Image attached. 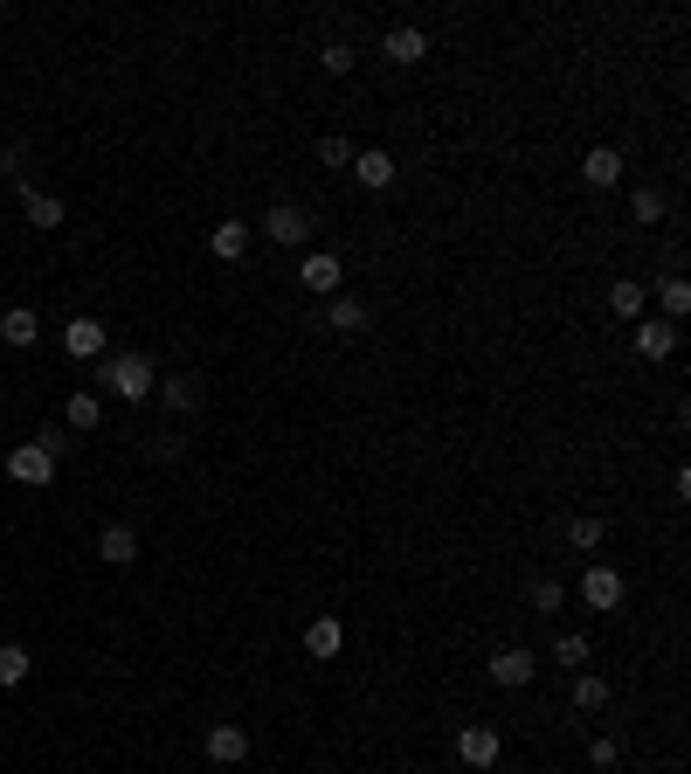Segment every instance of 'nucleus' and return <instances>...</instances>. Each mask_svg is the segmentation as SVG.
<instances>
[{
	"label": "nucleus",
	"mask_w": 691,
	"mask_h": 774,
	"mask_svg": "<svg viewBox=\"0 0 691 774\" xmlns=\"http://www.w3.org/2000/svg\"><path fill=\"white\" fill-rule=\"evenodd\" d=\"M145 456H152V463H181V456H187V436H181V429L152 436V443H145Z\"/></svg>",
	"instance_id": "obj_30"
},
{
	"label": "nucleus",
	"mask_w": 691,
	"mask_h": 774,
	"mask_svg": "<svg viewBox=\"0 0 691 774\" xmlns=\"http://www.w3.org/2000/svg\"><path fill=\"white\" fill-rule=\"evenodd\" d=\"M263 236L284 243V249H312L318 222H312V208H298V201H277V208H263Z\"/></svg>",
	"instance_id": "obj_2"
},
{
	"label": "nucleus",
	"mask_w": 691,
	"mask_h": 774,
	"mask_svg": "<svg viewBox=\"0 0 691 774\" xmlns=\"http://www.w3.org/2000/svg\"><path fill=\"white\" fill-rule=\"evenodd\" d=\"M367 325H374V304H367V298H353V291L325 298V332H339V340H353V332H367Z\"/></svg>",
	"instance_id": "obj_7"
},
{
	"label": "nucleus",
	"mask_w": 691,
	"mask_h": 774,
	"mask_svg": "<svg viewBox=\"0 0 691 774\" xmlns=\"http://www.w3.org/2000/svg\"><path fill=\"white\" fill-rule=\"evenodd\" d=\"M644 304H650V291H644V283H636V277H616V283H608V312H616V319H644Z\"/></svg>",
	"instance_id": "obj_20"
},
{
	"label": "nucleus",
	"mask_w": 691,
	"mask_h": 774,
	"mask_svg": "<svg viewBox=\"0 0 691 774\" xmlns=\"http://www.w3.org/2000/svg\"><path fill=\"white\" fill-rule=\"evenodd\" d=\"M629 346H636V353H644L650 367H657V359H671V353H678V325H663V319H636Z\"/></svg>",
	"instance_id": "obj_12"
},
{
	"label": "nucleus",
	"mask_w": 691,
	"mask_h": 774,
	"mask_svg": "<svg viewBox=\"0 0 691 774\" xmlns=\"http://www.w3.org/2000/svg\"><path fill=\"white\" fill-rule=\"evenodd\" d=\"M201 746H208V761H215V767H236V761H249V727H236V719H215Z\"/></svg>",
	"instance_id": "obj_8"
},
{
	"label": "nucleus",
	"mask_w": 691,
	"mask_h": 774,
	"mask_svg": "<svg viewBox=\"0 0 691 774\" xmlns=\"http://www.w3.org/2000/svg\"><path fill=\"white\" fill-rule=\"evenodd\" d=\"M553 664L587 670V636H581V630H560V636H553Z\"/></svg>",
	"instance_id": "obj_27"
},
{
	"label": "nucleus",
	"mask_w": 691,
	"mask_h": 774,
	"mask_svg": "<svg viewBox=\"0 0 691 774\" xmlns=\"http://www.w3.org/2000/svg\"><path fill=\"white\" fill-rule=\"evenodd\" d=\"M97 560H105V567H132L139 560V533L132 526H105V533H97Z\"/></svg>",
	"instance_id": "obj_16"
},
{
	"label": "nucleus",
	"mask_w": 691,
	"mask_h": 774,
	"mask_svg": "<svg viewBox=\"0 0 691 774\" xmlns=\"http://www.w3.org/2000/svg\"><path fill=\"white\" fill-rule=\"evenodd\" d=\"M298 283H304L312 298H339V291H346L339 249H304V256H298Z\"/></svg>",
	"instance_id": "obj_3"
},
{
	"label": "nucleus",
	"mask_w": 691,
	"mask_h": 774,
	"mask_svg": "<svg viewBox=\"0 0 691 774\" xmlns=\"http://www.w3.org/2000/svg\"><path fill=\"white\" fill-rule=\"evenodd\" d=\"M97 422H105V401H97L90 387H76V395H69V408H63V429H69V436H90Z\"/></svg>",
	"instance_id": "obj_18"
},
{
	"label": "nucleus",
	"mask_w": 691,
	"mask_h": 774,
	"mask_svg": "<svg viewBox=\"0 0 691 774\" xmlns=\"http://www.w3.org/2000/svg\"><path fill=\"white\" fill-rule=\"evenodd\" d=\"M353 180H360V187H395V152H380V146H367V152H353V166H346Z\"/></svg>",
	"instance_id": "obj_14"
},
{
	"label": "nucleus",
	"mask_w": 691,
	"mask_h": 774,
	"mask_svg": "<svg viewBox=\"0 0 691 774\" xmlns=\"http://www.w3.org/2000/svg\"><path fill=\"white\" fill-rule=\"evenodd\" d=\"M629 215L644 222V228H650V222H663V194H657V187H636V194H629Z\"/></svg>",
	"instance_id": "obj_32"
},
{
	"label": "nucleus",
	"mask_w": 691,
	"mask_h": 774,
	"mask_svg": "<svg viewBox=\"0 0 691 774\" xmlns=\"http://www.w3.org/2000/svg\"><path fill=\"white\" fill-rule=\"evenodd\" d=\"M526 602H532V609H540V615H553L560 602H568V588H560L553 574H540V581H532V588H526Z\"/></svg>",
	"instance_id": "obj_28"
},
{
	"label": "nucleus",
	"mask_w": 691,
	"mask_h": 774,
	"mask_svg": "<svg viewBox=\"0 0 691 774\" xmlns=\"http://www.w3.org/2000/svg\"><path fill=\"white\" fill-rule=\"evenodd\" d=\"M581 180H587V187H616V180H623V152L616 146H587V160H581Z\"/></svg>",
	"instance_id": "obj_15"
},
{
	"label": "nucleus",
	"mask_w": 691,
	"mask_h": 774,
	"mask_svg": "<svg viewBox=\"0 0 691 774\" xmlns=\"http://www.w3.org/2000/svg\"><path fill=\"white\" fill-rule=\"evenodd\" d=\"M318 63H325V76H353V63H360V49H346V42H325V49H318Z\"/></svg>",
	"instance_id": "obj_31"
},
{
	"label": "nucleus",
	"mask_w": 691,
	"mask_h": 774,
	"mask_svg": "<svg viewBox=\"0 0 691 774\" xmlns=\"http://www.w3.org/2000/svg\"><path fill=\"white\" fill-rule=\"evenodd\" d=\"M498 754H505L498 727H464V733H456V761H464V767H498Z\"/></svg>",
	"instance_id": "obj_9"
},
{
	"label": "nucleus",
	"mask_w": 691,
	"mask_h": 774,
	"mask_svg": "<svg viewBox=\"0 0 691 774\" xmlns=\"http://www.w3.org/2000/svg\"><path fill=\"white\" fill-rule=\"evenodd\" d=\"M208 249L222 256V264H242V256H249V222H215L208 228Z\"/></svg>",
	"instance_id": "obj_19"
},
{
	"label": "nucleus",
	"mask_w": 691,
	"mask_h": 774,
	"mask_svg": "<svg viewBox=\"0 0 691 774\" xmlns=\"http://www.w3.org/2000/svg\"><path fill=\"white\" fill-rule=\"evenodd\" d=\"M602 539H608V526L595 519V512H581V519H568V547H574V553H602Z\"/></svg>",
	"instance_id": "obj_23"
},
{
	"label": "nucleus",
	"mask_w": 691,
	"mask_h": 774,
	"mask_svg": "<svg viewBox=\"0 0 691 774\" xmlns=\"http://www.w3.org/2000/svg\"><path fill=\"white\" fill-rule=\"evenodd\" d=\"M380 56H388L395 69H415L429 56V29H415V21H395L388 35H380Z\"/></svg>",
	"instance_id": "obj_5"
},
{
	"label": "nucleus",
	"mask_w": 691,
	"mask_h": 774,
	"mask_svg": "<svg viewBox=\"0 0 691 774\" xmlns=\"http://www.w3.org/2000/svg\"><path fill=\"white\" fill-rule=\"evenodd\" d=\"M657 298H663V325H678V319L691 312V283H684V277H663Z\"/></svg>",
	"instance_id": "obj_25"
},
{
	"label": "nucleus",
	"mask_w": 691,
	"mask_h": 774,
	"mask_svg": "<svg viewBox=\"0 0 691 774\" xmlns=\"http://www.w3.org/2000/svg\"><path fill=\"white\" fill-rule=\"evenodd\" d=\"M353 152H360V146H353L346 132H325L318 139V166H353Z\"/></svg>",
	"instance_id": "obj_29"
},
{
	"label": "nucleus",
	"mask_w": 691,
	"mask_h": 774,
	"mask_svg": "<svg viewBox=\"0 0 691 774\" xmlns=\"http://www.w3.org/2000/svg\"><path fill=\"white\" fill-rule=\"evenodd\" d=\"M97 387H111V401H132V408H139L160 380H152V359H145V353H111L105 374H97Z\"/></svg>",
	"instance_id": "obj_1"
},
{
	"label": "nucleus",
	"mask_w": 691,
	"mask_h": 774,
	"mask_svg": "<svg viewBox=\"0 0 691 774\" xmlns=\"http://www.w3.org/2000/svg\"><path fill=\"white\" fill-rule=\"evenodd\" d=\"M105 340H111V332H105V325H97L90 312L63 325V353H69V359H97V353H105Z\"/></svg>",
	"instance_id": "obj_13"
},
{
	"label": "nucleus",
	"mask_w": 691,
	"mask_h": 774,
	"mask_svg": "<svg viewBox=\"0 0 691 774\" xmlns=\"http://www.w3.org/2000/svg\"><path fill=\"white\" fill-rule=\"evenodd\" d=\"M484 678H492V685H505V691H526L532 678H540V657H532L526 643H511V651H498L492 664H484Z\"/></svg>",
	"instance_id": "obj_4"
},
{
	"label": "nucleus",
	"mask_w": 691,
	"mask_h": 774,
	"mask_svg": "<svg viewBox=\"0 0 691 774\" xmlns=\"http://www.w3.org/2000/svg\"><path fill=\"white\" fill-rule=\"evenodd\" d=\"M574 706L581 712H602L608 706V678H602V670H574Z\"/></svg>",
	"instance_id": "obj_24"
},
{
	"label": "nucleus",
	"mask_w": 691,
	"mask_h": 774,
	"mask_svg": "<svg viewBox=\"0 0 691 774\" xmlns=\"http://www.w3.org/2000/svg\"><path fill=\"white\" fill-rule=\"evenodd\" d=\"M21 215H29L35 228H63V215H69V208H63L56 194H35V187H21Z\"/></svg>",
	"instance_id": "obj_22"
},
{
	"label": "nucleus",
	"mask_w": 691,
	"mask_h": 774,
	"mask_svg": "<svg viewBox=\"0 0 691 774\" xmlns=\"http://www.w3.org/2000/svg\"><path fill=\"white\" fill-rule=\"evenodd\" d=\"M35 340H42V319L29 312V304L0 312V346H14V353H21V346H35Z\"/></svg>",
	"instance_id": "obj_17"
},
{
	"label": "nucleus",
	"mask_w": 691,
	"mask_h": 774,
	"mask_svg": "<svg viewBox=\"0 0 691 774\" xmlns=\"http://www.w3.org/2000/svg\"><path fill=\"white\" fill-rule=\"evenodd\" d=\"M8 477L14 484H48V477H56V456H48L42 443H14L8 450Z\"/></svg>",
	"instance_id": "obj_10"
},
{
	"label": "nucleus",
	"mask_w": 691,
	"mask_h": 774,
	"mask_svg": "<svg viewBox=\"0 0 691 774\" xmlns=\"http://www.w3.org/2000/svg\"><path fill=\"white\" fill-rule=\"evenodd\" d=\"M581 602L608 615V609H623V574L616 567H602V560H587V574H581Z\"/></svg>",
	"instance_id": "obj_6"
},
{
	"label": "nucleus",
	"mask_w": 691,
	"mask_h": 774,
	"mask_svg": "<svg viewBox=\"0 0 691 774\" xmlns=\"http://www.w3.org/2000/svg\"><path fill=\"white\" fill-rule=\"evenodd\" d=\"M623 761V740L616 733H595V740H587V767H616Z\"/></svg>",
	"instance_id": "obj_33"
},
{
	"label": "nucleus",
	"mask_w": 691,
	"mask_h": 774,
	"mask_svg": "<svg viewBox=\"0 0 691 774\" xmlns=\"http://www.w3.org/2000/svg\"><path fill=\"white\" fill-rule=\"evenodd\" d=\"M152 395H160L173 416H194V408L208 401V380H201V374H166L160 387H152Z\"/></svg>",
	"instance_id": "obj_11"
},
{
	"label": "nucleus",
	"mask_w": 691,
	"mask_h": 774,
	"mask_svg": "<svg viewBox=\"0 0 691 774\" xmlns=\"http://www.w3.org/2000/svg\"><path fill=\"white\" fill-rule=\"evenodd\" d=\"M304 651H312V657H339L346 651V630L332 623V615H312V623H304Z\"/></svg>",
	"instance_id": "obj_21"
},
{
	"label": "nucleus",
	"mask_w": 691,
	"mask_h": 774,
	"mask_svg": "<svg viewBox=\"0 0 691 774\" xmlns=\"http://www.w3.org/2000/svg\"><path fill=\"white\" fill-rule=\"evenodd\" d=\"M35 443H42L48 456H56V463H63V450H69V429H42V436H35Z\"/></svg>",
	"instance_id": "obj_34"
},
{
	"label": "nucleus",
	"mask_w": 691,
	"mask_h": 774,
	"mask_svg": "<svg viewBox=\"0 0 691 774\" xmlns=\"http://www.w3.org/2000/svg\"><path fill=\"white\" fill-rule=\"evenodd\" d=\"M29 670H35V657L21 643H0V685H29Z\"/></svg>",
	"instance_id": "obj_26"
}]
</instances>
